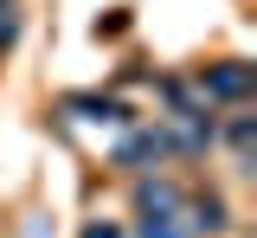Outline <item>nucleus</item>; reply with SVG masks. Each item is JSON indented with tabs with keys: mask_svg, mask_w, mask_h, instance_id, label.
I'll list each match as a JSON object with an SVG mask.
<instances>
[{
	"mask_svg": "<svg viewBox=\"0 0 257 238\" xmlns=\"http://www.w3.org/2000/svg\"><path fill=\"white\" fill-rule=\"evenodd\" d=\"M84 238H116V232H103V225H96V232H84Z\"/></svg>",
	"mask_w": 257,
	"mask_h": 238,
	"instance_id": "nucleus-4",
	"label": "nucleus"
},
{
	"mask_svg": "<svg viewBox=\"0 0 257 238\" xmlns=\"http://www.w3.org/2000/svg\"><path fill=\"white\" fill-rule=\"evenodd\" d=\"M142 206H161V212H167V206H174V193H167V187H155V193H142ZM142 238H174V232H167V225H142Z\"/></svg>",
	"mask_w": 257,
	"mask_h": 238,
	"instance_id": "nucleus-2",
	"label": "nucleus"
},
{
	"mask_svg": "<svg viewBox=\"0 0 257 238\" xmlns=\"http://www.w3.org/2000/svg\"><path fill=\"white\" fill-rule=\"evenodd\" d=\"M7 39H13V13L0 7V45H7Z\"/></svg>",
	"mask_w": 257,
	"mask_h": 238,
	"instance_id": "nucleus-3",
	"label": "nucleus"
},
{
	"mask_svg": "<svg viewBox=\"0 0 257 238\" xmlns=\"http://www.w3.org/2000/svg\"><path fill=\"white\" fill-rule=\"evenodd\" d=\"M244 90H251V71L244 65H225V71L206 77V97H244Z\"/></svg>",
	"mask_w": 257,
	"mask_h": 238,
	"instance_id": "nucleus-1",
	"label": "nucleus"
}]
</instances>
